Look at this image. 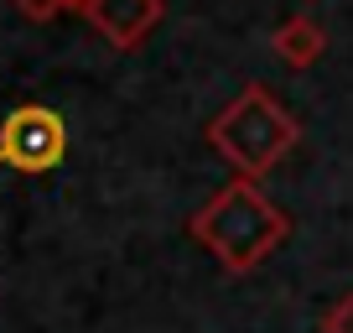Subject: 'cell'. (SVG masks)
Listing matches in <instances>:
<instances>
[{
    "instance_id": "obj_1",
    "label": "cell",
    "mask_w": 353,
    "mask_h": 333,
    "mask_svg": "<svg viewBox=\"0 0 353 333\" xmlns=\"http://www.w3.org/2000/svg\"><path fill=\"white\" fill-rule=\"evenodd\" d=\"M192 240L208 245L213 260L223 271H254L281 240L291 234V219L265 198L254 182L234 178L229 188H219L198 213H192Z\"/></svg>"
},
{
    "instance_id": "obj_2",
    "label": "cell",
    "mask_w": 353,
    "mask_h": 333,
    "mask_svg": "<svg viewBox=\"0 0 353 333\" xmlns=\"http://www.w3.org/2000/svg\"><path fill=\"white\" fill-rule=\"evenodd\" d=\"M208 141L244 182H254L296 146V120H291V110L265 89V84H250V89L208 125Z\"/></svg>"
},
{
    "instance_id": "obj_3",
    "label": "cell",
    "mask_w": 353,
    "mask_h": 333,
    "mask_svg": "<svg viewBox=\"0 0 353 333\" xmlns=\"http://www.w3.org/2000/svg\"><path fill=\"white\" fill-rule=\"evenodd\" d=\"M68 151V131L47 104H21L0 125V166L16 172H47Z\"/></svg>"
},
{
    "instance_id": "obj_4",
    "label": "cell",
    "mask_w": 353,
    "mask_h": 333,
    "mask_svg": "<svg viewBox=\"0 0 353 333\" xmlns=\"http://www.w3.org/2000/svg\"><path fill=\"white\" fill-rule=\"evenodd\" d=\"M83 16L99 26L114 47H141L145 32L161 21V0H88Z\"/></svg>"
},
{
    "instance_id": "obj_5",
    "label": "cell",
    "mask_w": 353,
    "mask_h": 333,
    "mask_svg": "<svg viewBox=\"0 0 353 333\" xmlns=\"http://www.w3.org/2000/svg\"><path fill=\"white\" fill-rule=\"evenodd\" d=\"M270 47H276L291 68H307V63H317V53H322V26L312 21V16H291Z\"/></svg>"
},
{
    "instance_id": "obj_6",
    "label": "cell",
    "mask_w": 353,
    "mask_h": 333,
    "mask_svg": "<svg viewBox=\"0 0 353 333\" xmlns=\"http://www.w3.org/2000/svg\"><path fill=\"white\" fill-rule=\"evenodd\" d=\"M16 11H26L32 21H47V16H57V11H83L88 0H11Z\"/></svg>"
},
{
    "instance_id": "obj_7",
    "label": "cell",
    "mask_w": 353,
    "mask_h": 333,
    "mask_svg": "<svg viewBox=\"0 0 353 333\" xmlns=\"http://www.w3.org/2000/svg\"><path fill=\"white\" fill-rule=\"evenodd\" d=\"M322 333H353V292L338 297L327 312H322Z\"/></svg>"
}]
</instances>
